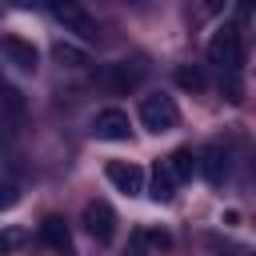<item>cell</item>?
I'll list each match as a JSON object with an SVG mask.
<instances>
[{
  "instance_id": "obj_1",
  "label": "cell",
  "mask_w": 256,
  "mask_h": 256,
  "mask_svg": "<svg viewBox=\"0 0 256 256\" xmlns=\"http://www.w3.org/2000/svg\"><path fill=\"white\" fill-rule=\"evenodd\" d=\"M48 12L56 16V24H64V32L80 36V40H96V16L80 4V0H48Z\"/></svg>"
},
{
  "instance_id": "obj_2",
  "label": "cell",
  "mask_w": 256,
  "mask_h": 256,
  "mask_svg": "<svg viewBox=\"0 0 256 256\" xmlns=\"http://www.w3.org/2000/svg\"><path fill=\"white\" fill-rule=\"evenodd\" d=\"M140 124L148 128V132H172L176 124H180V108H176V100L172 96H164V92H152V96H144L140 100Z\"/></svg>"
},
{
  "instance_id": "obj_3",
  "label": "cell",
  "mask_w": 256,
  "mask_h": 256,
  "mask_svg": "<svg viewBox=\"0 0 256 256\" xmlns=\"http://www.w3.org/2000/svg\"><path fill=\"white\" fill-rule=\"evenodd\" d=\"M208 60L224 72H236L240 60H244V44H240V32L236 28H220L212 40H208Z\"/></svg>"
},
{
  "instance_id": "obj_4",
  "label": "cell",
  "mask_w": 256,
  "mask_h": 256,
  "mask_svg": "<svg viewBox=\"0 0 256 256\" xmlns=\"http://www.w3.org/2000/svg\"><path fill=\"white\" fill-rule=\"evenodd\" d=\"M92 136H96V140H112V144L128 140V136H132L128 112H124V108H100V112L92 116Z\"/></svg>"
},
{
  "instance_id": "obj_5",
  "label": "cell",
  "mask_w": 256,
  "mask_h": 256,
  "mask_svg": "<svg viewBox=\"0 0 256 256\" xmlns=\"http://www.w3.org/2000/svg\"><path fill=\"white\" fill-rule=\"evenodd\" d=\"M96 84L108 88V92H128L140 84V68L128 64V60H112V64H100L96 68Z\"/></svg>"
},
{
  "instance_id": "obj_6",
  "label": "cell",
  "mask_w": 256,
  "mask_h": 256,
  "mask_svg": "<svg viewBox=\"0 0 256 256\" xmlns=\"http://www.w3.org/2000/svg\"><path fill=\"white\" fill-rule=\"evenodd\" d=\"M104 176H108V184H112L116 192H124V196H140V192H144V168L132 164V160H108Z\"/></svg>"
},
{
  "instance_id": "obj_7",
  "label": "cell",
  "mask_w": 256,
  "mask_h": 256,
  "mask_svg": "<svg viewBox=\"0 0 256 256\" xmlns=\"http://www.w3.org/2000/svg\"><path fill=\"white\" fill-rule=\"evenodd\" d=\"M0 48H4V60H8L16 72H36V68H40V52H36L32 40H24V36H4Z\"/></svg>"
},
{
  "instance_id": "obj_8",
  "label": "cell",
  "mask_w": 256,
  "mask_h": 256,
  "mask_svg": "<svg viewBox=\"0 0 256 256\" xmlns=\"http://www.w3.org/2000/svg\"><path fill=\"white\" fill-rule=\"evenodd\" d=\"M84 228H88L92 240H112V232H116V212H112V204L88 200V204H84Z\"/></svg>"
},
{
  "instance_id": "obj_9",
  "label": "cell",
  "mask_w": 256,
  "mask_h": 256,
  "mask_svg": "<svg viewBox=\"0 0 256 256\" xmlns=\"http://www.w3.org/2000/svg\"><path fill=\"white\" fill-rule=\"evenodd\" d=\"M196 168L204 172V180H208V184H224V180H228V172H232V156H228V148L208 144V148L196 156Z\"/></svg>"
},
{
  "instance_id": "obj_10",
  "label": "cell",
  "mask_w": 256,
  "mask_h": 256,
  "mask_svg": "<svg viewBox=\"0 0 256 256\" xmlns=\"http://www.w3.org/2000/svg\"><path fill=\"white\" fill-rule=\"evenodd\" d=\"M40 240H44L52 252H60V256H72V232H68V224H64L60 216H48V220L40 224Z\"/></svg>"
},
{
  "instance_id": "obj_11",
  "label": "cell",
  "mask_w": 256,
  "mask_h": 256,
  "mask_svg": "<svg viewBox=\"0 0 256 256\" xmlns=\"http://www.w3.org/2000/svg\"><path fill=\"white\" fill-rule=\"evenodd\" d=\"M164 168H168V176L180 184V180H192V172H196V152L192 148H176L168 160H164Z\"/></svg>"
},
{
  "instance_id": "obj_12",
  "label": "cell",
  "mask_w": 256,
  "mask_h": 256,
  "mask_svg": "<svg viewBox=\"0 0 256 256\" xmlns=\"http://www.w3.org/2000/svg\"><path fill=\"white\" fill-rule=\"evenodd\" d=\"M52 56L60 60V68H84L88 64V52L76 48V44H68V40H56L52 44Z\"/></svg>"
},
{
  "instance_id": "obj_13",
  "label": "cell",
  "mask_w": 256,
  "mask_h": 256,
  "mask_svg": "<svg viewBox=\"0 0 256 256\" xmlns=\"http://www.w3.org/2000/svg\"><path fill=\"white\" fill-rule=\"evenodd\" d=\"M172 188H176V180L168 176V168H164V160H156V168H152V200H172Z\"/></svg>"
},
{
  "instance_id": "obj_14",
  "label": "cell",
  "mask_w": 256,
  "mask_h": 256,
  "mask_svg": "<svg viewBox=\"0 0 256 256\" xmlns=\"http://www.w3.org/2000/svg\"><path fill=\"white\" fill-rule=\"evenodd\" d=\"M152 228H132L128 232V244H124V256H152Z\"/></svg>"
},
{
  "instance_id": "obj_15",
  "label": "cell",
  "mask_w": 256,
  "mask_h": 256,
  "mask_svg": "<svg viewBox=\"0 0 256 256\" xmlns=\"http://www.w3.org/2000/svg\"><path fill=\"white\" fill-rule=\"evenodd\" d=\"M176 84H180V88H192V92H200L208 80H204V72H200V68H188V64H180V68H176Z\"/></svg>"
},
{
  "instance_id": "obj_16",
  "label": "cell",
  "mask_w": 256,
  "mask_h": 256,
  "mask_svg": "<svg viewBox=\"0 0 256 256\" xmlns=\"http://www.w3.org/2000/svg\"><path fill=\"white\" fill-rule=\"evenodd\" d=\"M16 200H20V192H16L12 184H0V208H12Z\"/></svg>"
},
{
  "instance_id": "obj_17",
  "label": "cell",
  "mask_w": 256,
  "mask_h": 256,
  "mask_svg": "<svg viewBox=\"0 0 256 256\" xmlns=\"http://www.w3.org/2000/svg\"><path fill=\"white\" fill-rule=\"evenodd\" d=\"M16 240H20V236H16V232H0V256H8V252H12V244H16Z\"/></svg>"
},
{
  "instance_id": "obj_18",
  "label": "cell",
  "mask_w": 256,
  "mask_h": 256,
  "mask_svg": "<svg viewBox=\"0 0 256 256\" xmlns=\"http://www.w3.org/2000/svg\"><path fill=\"white\" fill-rule=\"evenodd\" d=\"M224 4H228V0H200V8H204L208 16H216V12H224Z\"/></svg>"
}]
</instances>
